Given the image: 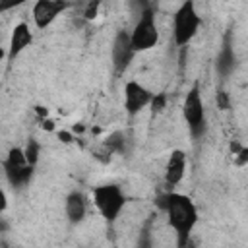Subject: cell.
I'll return each mask as SVG.
<instances>
[{
    "label": "cell",
    "mask_w": 248,
    "mask_h": 248,
    "mask_svg": "<svg viewBox=\"0 0 248 248\" xmlns=\"http://www.w3.org/2000/svg\"><path fill=\"white\" fill-rule=\"evenodd\" d=\"M159 205L165 209L167 221L178 234V244L182 246L198 223V209L194 202L184 194L169 192L159 198Z\"/></svg>",
    "instance_id": "1"
},
{
    "label": "cell",
    "mask_w": 248,
    "mask_h": 248,
    "mask_svg": "<svg viewBox=\"0 0 248 248\" xmlns=\"http://www.w3.org/2000/svg\"><path fill=\"white\" fill-rule=\"evenodd\" d=\"M200 14L196 10L194 0H184L178 10L174 12V19H172V35H174V43L178 46H186L198 33L200 29Z\"/></svg>",
    "instance_id": "2"
},
{
    "label": "cell",
    "mask_w": 248,
    "mask_h": 248,
    "mask_svg": "<svg viewBox=\"0 0 248 248\" xmlns=\"http://www.w3.org/2000/svg\"><path fill=\"white\" fill-rule=\"evenodd\" d=\"M93 203L99 209L101 217L107 219L108 223H112L124 209L126 196L120 190V186H116V184H101L93 190Z\"/></svg>",
    "instance_id": "3"
},
{
    "label": "cell",
    "mask_w": 248,
    "mask_h": 248,
    "mask_svg": "<svg viewBox=\"0 0 248 248\" xmlns=\"http://www.w3.org/2000/svg\"><path fill=\"white\" fill-rule=\"evenodd\" d=\"M130 37H132V45H134L136 52L149 50L159 43V29H157L155 14L151 8H147L140 17H136Z\"/></svg>",
    "instance_id": "4"
},
{
    "label": "cell",
    "mask_w": 248,
    "mask_h": 248,
    "mask_svg": "<svg viewBox=\"0 0 248 248\" xmlns=\"http://www.w3.org/2000/svg\"><path fill=\"white\" fill-rule=\"evenodd\" d=\"M182 114H184V120L190 128V134L194 138L203 136V132H205V107H203L202 91L198 85H194L186 93L184 105H182Z\"/></svg>",
    "instance_id": "5"
},
{
    "label": "cell",
    "mask_w": 248,
    "mask_h": 248,
    "mask_svg": "<svg viewBox=\"0 0 248 248\" xmlns=\"http://www.w3.org/2000/svg\"><path fill=\"white\" fill-rule=\"evenodd\" d=\"M35 167L27 161L21 147H12L4 159V174L12 186H25L33 176Z\"/></svg>",
    "instance_id": "6"
},
{
    "label": "cell",
    "mask_w": 248,
    "mask_h": 248,
    "mask_svg": "<svg viewBox=\"0 0 248 248\" xmlns=\"http://www.w3.org/2000/svg\"><path fill=\"white\" fill-rule=\"evenodd\" d=\"M68 8V0H35L31 16L39 29L48 27L64 10Z\"/></svg>",
    "instance_id": "7"
},
{
    "label": "cell",
    "mask_w": 248,
    "mask_h": 248,
    "mask_svg": "<svg viewBox=\"0 0 248 248\" xmlns=\"http://www.w3.org/2000/svg\"><path fill=\"white\" fill-rule=\"evenodd\" d=\"M110 54H112V66H114V70L118 74H122L130 66V62H132V58L136 54V48L132 45L130 33H126V31H118L116 33V37L112 41Z\"/></svg>",
    "instance_id": "8"
},
{
    "label": "cell",
    "mask_w": 248,
    "mask_h": 248,
    "mask_svg": "<svg viewBox=\"0 0 248 248\" xmlns=\"http://www.w3.org/2000/svg\"><path fill=\"white\" fill-rule=\"evenodd\" d=\"M151 99H153V93L147 87H143L141 83L128 81L124 85V108H126V112L130 116L138 114L147 105H151Z\"/></svg>",
    "instance_id": "9"
},
{
    "label": "cell",
    "mask_w": 248,
    "mask_h": 248,
    "mask_svg": "<svg viewBox=\"0 0 248 248\" xmlns=\"http://www.w3.org/2000/svg\"><path fill=\"white\" fill-rule=\"evenodd\" d=\"M184 172H186V155H184V151H180V149L170 151V155L167 159V165H165V184L169 188L176 186L184 178Z\"/></svg>",
    "instance_id": "10"
},
{
    "label": "cell",
    "mask_w": 248,
    "mask_h": 248,
    "mask_svg": "<svg viewBox=\"0 0 248 248\" xmlns=\"http://www.w3.org/2000/svg\"><path fill=\"white\" fill-rule=\"evenodd\" d=\"M31 43H33V33L29 29V25L27 23H16V27L12 29V35H10V43H8V58L14 60Z\"/></svg>",
    "instance_id": "11"
},
{
    "label": "cell",
    "mask_w": 248,
    "mask_h": 248,
    "mask_svg": "<svg viewBox=\"0 0 248 248\" xmlns=\"http://www.w3.org/2000/svg\"><path fill=\"white\" fill-rule=\"evenodd\" d=\"M64 209H66V217L72 223H79L85 217V211H87V200H85V196L81 192H78V190L70 192L68 198H66Z\"/></svg>",
    "instance_id": "12"
},
{
    "label": "cell",
    "mask_w": 248,
    "mask_h": 248,
    "mask_svg": "<svg viewBox=\"0 0 248 248\" xmlns=\"http://www.w3.org/2000/svg\"><path fill=\"white\" fill-rule=\"evenodd\" d=\"M234 64H236V56H234V50H232V45L229 39H225L219 54H217V62H215V68L219 72V76L227 78L232 70H234Z\"/></svg>",
    "instance_id": "13"
},
{
    "label": "cell",
    "mask_w": 248,
    "mask_h": 248,
    "mask_svg": "<svg viewBox=\"0 0 248 248\" xmlns=\"http://www.w3.org/2000/svg\"><path fill=\"white\" fill-rule=\"evenodd\" d=\"M23 151H25L27 161L35 167V165H37V161H39V143H37L35 140H29V141H27V145L23 147Z\"/></svg>",
    "instance_id": "14"
},
{
    "label": "cell",
    "mask_w": 248,
    "mask_h": 248,
    "mask_svg": "<svg viewBox=\"0 0 248 248\" xmlns=\"http://www.w3.org/2000/svg\"><path fill=\"white\" fill-rule=\"evenodd\" d=\"M147 8H149L147 0H130V10L134 12V16H136V17H140Z\"/></svg>",
    "instance_id": "15"
},
{
    "label": "cell",
    "mask_w": 248,
    "mask_h": 248,
    "mask_svg": "<svg viewBox=\"0 0 248 248\" xmlns=\"http://www.w3.org/2000/svg\"><path fill=\"white\" fill-rule=\"evenodd\" d=\"M165 103H167V97H165L163 93H157V95H153V99H151V108H153L155 112H161V110L165 108Z\"/></svg>",
    "instance_id": "16"
},
{
    "label": "cell",
    "mask_w": 248,
    "mask_h": 248,
    "mask_svg": "<svg viewBox=\"0 0 248 248\" xmlns=\"http://www.w3.org/2000/svg\"><path fill=\"white\" fill-rule=\"evenodd\" d=\"M99 4H101V0H91V2L87 4V8H85V19H93V17L97 16Z\"/></svg>",
    "instance_id": "17"
},
{
    "label": "cell",
    "mask_w": 248,
    "mask_h": 248,
    "mask_svg": "<svg viewBox=\"0 0 248 248\" xmlns=\"http://www.w3.org/2000/svg\"><path fill=\"white\" fill-rule=\"evenodd\" d=\"M234 163H236L238 167H242V165L248 163V147H240V149L234 153Z\"/></svg>",
    "instance_id": "18"
},
{
    "label": "cell",
    "mask_w": 248,
    "mask_h": 248,
    "mask_svg": "<svg viewBox=\"0 0 248 248\" xmlns=\"http://www.w3.org/2000/svg\"><path fill=\"white\" fill-rule=\"evenodd\" d=\"M25 2H27V0H0V10H2V12H8V10L17 8V6L25 4Z\"/></svg>",
    "instance_id": "19"
},
{
    "label": "cell",
    "mask_w": 248,
    "mask_h": 248,
    "mask_svg": "<svg viewBox=\"0 0 248 248\" xmlns=\"http://www.w3.org/2000/svg\"><path fill=\"white\" fill-rule=\"evenodd\" d=\"M229 105H231V103H229V95H227L225 91H219V93H217V107H219L221 110H227Z\"/></svg>",
    "instance_id": "20"
},
{
    "label": "cell",
    "mask_w": 248,
    "mask_h": 248,
    "mask_svg": "<svg viewBox=\"0 0 248 248\" xmlns=\"http://www.w3.org/2000/svg\"><path fill=\"white\" fill-rule=\"evenodd\" d=\"M58 136H60V140H62V141H72V136H70L68 132H60Z\"/></svg>",
    "instance_id": "21"
},
{
    "label": "cell",
    "mask_w": 248,
    "mask_h": 248,
    "mask_svg": "<svg viewBox=\"0 0 248 248\" xmlns=\"http://www.w3.org/2000/svg\"><path fill=\"white\" fill-rule=\"evenodd\" d=\"M37 112H39V114H41V116H46V110H45V108H43V107H37Z\"/></svg>",
    "instance_id": "22"
}]
</instances>
